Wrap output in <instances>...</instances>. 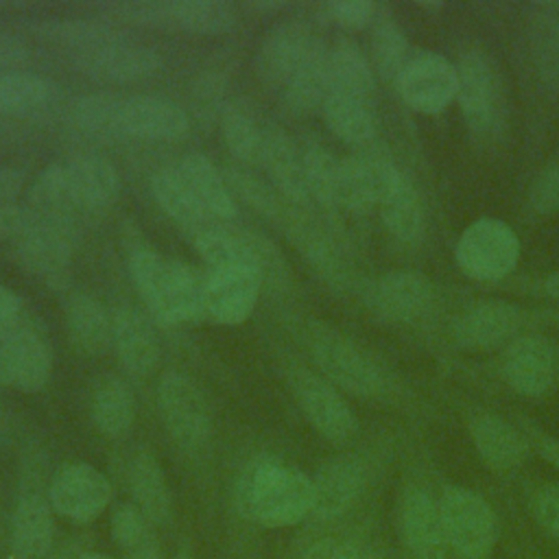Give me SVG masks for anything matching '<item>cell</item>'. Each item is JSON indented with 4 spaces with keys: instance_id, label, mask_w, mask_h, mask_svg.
I'll list each match as a JSON object with an SVG mask.
<instances>
[{
    "instance_id": "obj_53",
    "label": "cell",
    "mask_w": 559,
    "mask_h": 559,
    "mask_svg": "<svg viewBox=\"0 0 559 559\" xmlns=\"http://www.w3.org/2000/svg\"><path fill=\"white\" fill-rule=\"evenodd\" d=\"M26 59H28V46L20 37L0 31V70L11 72L13 68L22 66Z\"/></svg>"
},
{
    "instance_id": "obj_27",
    "label": "cell",
    "mask_w": 559,
    "mask_h": 559,
    "mask_svg": "<svg viewBox=\"0 0 559 559\" xmlns=\"http://www.w3.org/2000/svg\"><path fill=\"white\" fill-rule=\"evenodd\" d=\"M66 328L81 356H100L111 345L114 317L90 293H72L66 301Z\"/></svg>"
},
{
    "instance_id": "obj_17",
    "label": "cell",
    "mask_w": 559,
    "mask_h": 559,
    "mask_svg": "<svg viewBox=\"0 0 559 559\" xmlns=\"http://www.w3.org/2000/svg\"><path fill=\"white\" fill-rule=\"evenodd\" d=\"M369 306L384 319L408 323L424 317L435 304L432 282L415 271L380 275L367 290Z\"/></svg>"
},
{
    "instance_id": "obj_2",
    "label": "cell",
    "mask_w": 559,
    "mask_h": 559,
    "mask_svg": "<svg viewBox=\"0 0 559 559\" xmlns=\"http://www.w3.org/2000/svg\"><path fill=\"white\" fill-rule=\"evenodd\" d=\"M129 269L138 293L162 325L203 319L205 273L151 247H135Z\"/></svg>"
},
{
    "instance_id": "obj_10",
    "label": "cell",
    "mask_w": 559,
    "mask_h": 559,
    "mask_svg": "<svg viewBox=\"0 0 559 559\" xmlns=\"http://www.w3.org/2000/svg\"><path fill=\"white\" fill-rule=\"evenodd\" d=\"M52 376V345L37 321H22L0 343V382L20 391L37 393Z\"/></svg>"
},
{
    "instance_id": "obj_7",
    "label": "cell",
    "mask_w": 559,
    "mask_h": 559,
    "mask_svg": "<svg viewBox=\"0 0 559 559\" xmlns=\"http://www.w3.org/2000/svg\"><path fill=\"white\" fill-rule=\"evenodd\" d=\"M157 411L181 450H199L212 435V413L201 386L181 371H166L157 384Z\"/></svg>"
},
{
    "instance_id": "obj_44",
    "label": "cell",
    "mask_w": 559,
    "mask_h": 559,
    "mask_svg": "<svg viewBox=\"0 0 559 559\" xmlns=\"http://www.w3.org/2000/svg\"><path fill=\"white\" fill-rule=\"evenodd\" d=\"M122 98L114 94H87L72 107V120L79 129L96 138H122L120 127Z\"/></svg>"
},
{
    "instance_id": "obj_9",
    "label": "cell",
    "mask_w": 559,
    "mask_h": 559,
    "mask_svg": "<svg viewBox=\"0 0 559 559\" xmlns=\"http://www.w3.org/2000/svg\"><path fill=\"white\" fill-rule=\"evenodd\" d=\"M439 513L448 544L465 559H483L496 537L491 507L478 493L448 487L439 498Z\"/></svg>"
},
{
    "instance_id": "obj_32",
    "label": "cell",
    "mask_w": 559,
    "mask_h": 559,
    "mask_svg": "<svg viewBox=\"0 0 559 559\" xmlns=\"http://www.w3.org/2000/svg\"><path fill=\"white\" fill-rule=\"evenodd\" d=\"M90 415L98 432L109 439L122 437L131 428L135 415L133 393L127 382L116 373H100L92 382Z\"/></svg>"
},
{
    "instance_id": "obj_28",
    "label": "cell",
    "mask_w": 559,
    "mask_h": 559,
    "mask_svg": "<svg viewBox=\"0 0 559 559\" xmlns=\"http://www.w3.org/2000/svg\"><path fill=\"white\" fill-rule=\"evenodd\" d=\"M129 491L133 504L155 524L164 526L173 520V496L164 469L155 454L140 448L129 463Z\"/></svg>"
},
{
    "instance_id": "obj_11",
    "label": "cell",
    "mask_w": 559,
    "mask_h": 559,
    "mask_svg": "<svg viewBox=\"0 0 559 559\" xmlns=\"http://www.w3.org/2000/svg\"><path fill=\"white\" fill-rule=\"evenodd\" d=\"M48 502L55 513L85 524L96 520L111 502V483L90 463H66L48 485Z\"/></svg>"
},
{
    "instance_id": "obj_57",
    "label": "cell",
    "mask_w": 559,
    "mask_h": 559,
    "mask_svg": "<svg viewBox=\"0 0 559 559\" xmlns=\"http://www.w3.org/2000/svg\"><path fill=\"white\" fill-rule=\"evenodd\" d=\"M76 559H111V557L105 552H81L76 555Z\"/></svg>"
},
{
    "instance_id": "obj_21",
    "label": "cell",
    "mask_w": 559,
    "mask_h": 559,
    "mask_svg": "<svg viewBox=\"0 0 559 559\" xmlns=\"http://www.w3.org/2000/svg\"><path fill=\"white\" fill-rule=\"evenodd\" d=\"M522 310L509 301H483L454 321L452 334L459 345L467 349H489L498 345H509L518 338L522 328Z\"/></svg>"
},
{
    "instance_id": "obj_61",
    "label": "cell",
    "mask_w": 559,
    "mask_h": 559,
    "mask_svg": "<svg viewBox=\"0 0 559 559\" xmlns=\"http://www.w3.org/2000/svg\"><path fill=\"white\" fill-rule=\"evenodd\" d=\"M181 559H186V557H181Z\"/></svg>"
},
{
    "instance_id": "obj_5",
    "label": "cell",
    "mask_w": 559,
    "mask_h": 559,
    "mask_svg": "<svg viewBox=\"0 0 559 559\" xmlns=\"http://www.w3.org/2000/svg\"><path fill=\"white\" fill-rule=\"evenodd\" d=\"M459 269L478 282L507 277L520 260V240L511 225L500 218L472 221L454 247Z\"/></svg>"
},
{
    "instance_id": "obj_55",
    "label": "cell",
    "mask_w": 559,
    "mask_h": 559,
    "mask_svg": "<svg viewBox=\"0 0 559 559\" xmlns=\"http://www.w3.org/2000/svg\"><path fill=\"white\" fill-rule=\"evenodd\" d=\"M124 559H162V552H159V546H157V539L140 546V548H133L129 552H124Z\"/></svg>"
},
{
    "instance_id": "obj_22",
    "label": "cell",
    "mask_w": 559,
    "mask_h": 559,
    "mask_svg": "<svg viewBox=\"0 0 559 559\" xmlns=\"http://www.w3.org/2000/svg\"><path fill=\"white\" fill-rule=\"evenodd\" d=\"M48 496L28 487L20 493L11 515L9 548L13 559H46L55 542V518Z\"/></svg>"
},
{
    "instance_id": "obj_58",
    "label": "cell",
    "mask_w": 559,
    "mask_h": 559,
    "mask_svg": "<svg viewBox=\"0 0 559 559\" xmlns=\"http://www.w3.org/2000/svg\"><path fill=\"white\" fill-rule=\"evenodd\" d=\"M46 559H76V557H70V555H66V552H61V555H48Z\"/></svg>"
},
{
    "instance_id": "obj_48",
    "label": "cell",
    "mask_w": 559,
    "mask_h": 559,
    "mask_svg": "<svg viewBox=\"0 0 559 559\" xmlns=\"http://www.w3.org/2000/svg\"><path fill=\"white\" fill-rule=\"evenodd\" d=\"M325 15L343 28H362L376 17V4L369 0H334L325 4Z\"/></svg>"
},
{
    "instance_id": "obj_59",
    "label": "cell",
    "mask_w": 559,
    "mask_h": 559,
    "mask_svg": "<svg viewBox=\"0 0 559 559\" xmlns=\"http://www.w3.org/2000/svg\"><path fill=\"white\" fill-rule=\"evenodd\" d=\"M360 559H382V557H378V555H373V552H362Z\"/></svg>"
},
{
    "instance_id": "obj_19",
    "label": "cell",
    "mask_w": 559,
    "mask_h": 559,
    "mask_svg": "<svg viewBox=\"0 0 559 559\" xmlns=\"http://www.w3.org/2000/svg\"><path fill=\"white\" fill-rule=\"evenodd\" d=\"M122 138L140 140H179L190 129L183 107L166 96L135 94L120 105Z\"/></svg>"
},
{
    "instance_id": "obj_36",
    "label": "cell",
    "mask_w": 559,
    "mask_h": 559,
    "mask_svg": "<svg viewBox=\"0 0 559 559\" xmlns=\"http://www.w3.org/2000/svg\"><path fill=\"white\" fill-rule=\"evenodd\" d=\"M57 100V85L41 74L26 70L0 72V114L31 116Z\"/></svg>"
},
{
    "instance_id": "obj_20",
    "label": "cell",
    "mask_w": 559,
    "mask_h": 559,
    "mask_svg": "<svg viewBox=\"0 0 559 559\" xmlns=\"http://www.w3.org/2000/svg\"><path fill=\"white\" fill-rule=\"evenodd\" d=\"M367 472L358 456L341 454L325 461L312 478V518L334 520L352 509L365 489Z\"/></svg>"
},
{
    "instance_id": "obj_37",
    "label": "cell",
    "mask_w": 559,
    "mask_h": 559,
    "mask_svg": "<svg viewBox=\"0 0 559 559\" xmlns=\"http://www.w3.org/2000/svg\"><path fill=\"white\" fill-rule=\"evenodd\" d=\"M166 26L197 35H223L236 26V11L223 0H166Z\"/></svg>"
},
{
    "instance_id": "obj_31",
    "label": "cell",
    "mask_w": 559,
    "mask_h": 559,
    "mask_svg": "<svg viewBox=\"0 0 559 559\" xmlns=\"http://www.w3.org/2000/svg\"><path fill=\"white\" fill-rule=\"evenodd\" d=\"M175 168L214 221H229L236 216L234 192L225 175L218 173L210 157L201 153H188Z\"/></svg>"
},
{
    "instance_id": "obj_35",
    "label": "cell",
    "mask_w": 559,
    "mask_h": 559,
    "mask_svg": "<svg viewBox=\"0 0 559 559\" xmlns=\"http://www.w3.org/2000/svg\"><path fill=\"white\" fill-rule=\"evenodd\" d=\"M376 90V72L362 48L349 39L338 37L330 46V92L369 100Z\"/></svg>"
},
{
    "instance_id": "obj_24",
    "label": "cell",
    "mask_w": 559,
    "mask_h": 559,
    "mask_svg": "<svg viewBox=\"0 0 559 559\" xmlns=\"http://www.w3.org/2000/svg\"><path fill=\"white\" fill-rule=\"evenodd\" d=\"M400 526L415 559H445V533L439 502L421 489L406 491L400 504Z\"/></svg>"
},
{
    "instance_id": "obj_43",
    "label": "cell",
    "mask_w": 559,
    "mask_h": 559,
    "mask_svg": "<svg viewBox=\"0 0 559 559\" xmlns=\"http://www.w3.org/2000/svg\"><path fill=\"white\" fill-rule=\"evenodd\" d=\"M35 33L52 39V41H63L70 46H79L81 50L94 48L114 39H122L120 33L100 20H87V17H55V20H44L37 22Z\"/></svg>"
},
{
    "instance_id": "obj_52",
    "label": "cell",
    "mask_w": 559,
    "mask_h": 559,
    "mask_svg": "<svg viewBox=\"0 0 559 559\" xmlns=\"http://www.w3.org/2000/svg\"><path fill=\"white\" fill-rule=\"evenodd\" d=\"M362 548L349 544V542H336V539H321L312 544L301 559H360Z\"/></svg>"
},
{
    "instance_id": "obj_25",
    "label": "cell",
    "mask_w": 559,
    "mask_h": 559,
    "mask_svg": "<svg viewBox=\"0 0 559 559\" xmlns=\"http://www.w3.org/2000/svg\"><path fill=\"white\" fill-rule=\"evenodd\" d=\"M111 345L118 360L131 376H146L159 360V341L148 319L131 308L122 306L114 312Z\"/></svg>"
},
{
    "instance_id": "obj_39",
    "label": "cell",
    "mask_w": 559,
    "mask_h": 559,
    "mask_svg": "<svg viewBox=\"0 0 559 559\" xmlns=\"http://www.w3.org/2000/svg\"><path fill=\"white\" fill-rule=\"evenodd\" d=\"M384 227L402 242H415L424 234V205L419 192L406 175L397 179L391 192L380 203Z\"/></svg>"
},
{
    "instance_id": "obj_4",
    "label": "cell",
    "mask_w": 559,
    "mask_h": 559,
    "mask_svg": "<svg viewBox=\"0 0 559 559\" xmlns=\"http://www.w3.org/2000/svg\"><path fill=\"white\" fill-rule=\"evenodd\" d=\"M284 378L301 413L323 439L345 443L354 437L358 428L356 415L332 382L295 360L284 365Z\"/></svg>"
},
{
    "instance_id": "obj_49",
    "label": "cell",
    "mask_w": 559,
    "mask_h": 559,
    "mask_svg": "<svg viewBox=\"0 0 559 559\" xmlns=\"http://www.w3.org/2000/svg\"><path fill=\"white\" fill-rule=\"evenodd\" d=\"M531 205L539 214L559 210V159L550 162L535 179L531 188Z\"/></svg>"
},
{
    "instance_id": "obj_54",
    "label": "cell",
    "mask_w": 559,
    "mask_h": 559,
    "mask_svg": "<svg viewBox=\"0 0 559 559\" xmlns=\"http://www.w3.org/2000/svg\"><path fill=\"white\" fill-rule=\"evenodd\" d=\"M22 188H24V173L15 166H2L0 168V203L2 205L17 203Z\"/></svg>"
},
{
    "instance_id": "obj_42",
    "label": "cell",
    "mask_w": 559,
    "mask_h": 559,
    "mask_svg": "<svg viewBox=\"0 0 559 559\" xmlns=\"http://www.w3.org/2000/svg\"><path fill=\"white\" fill-rule=\"evenodd\" d=\"M221 131L225 138V144L229 153L247 164L258 166L262 159V146H264V129L258 127V122L238 105H227L221 114Z\"/></svg>"
},
{
    "instance_id": "obj_12",
    "label": "cell",
    "mask_w": 559,
    "mask_h": 559,
    "mask_svg": "<svg viewBox=\"0 0 559 559\" xmlns=\"http://www.w3.org/2000/svg\"><path fill=\"white\" fill-rule=\"evenodd\" d=\"M402 100L421 114H439L456 98V66L439 52L411 55L395 79Z\"/></svg>"
},
{
    "instance_id": "obj_33",
    "label": "cell",
    "mask_w": 559,
    "mask_h": 559,
    "mask_svg": "<svg viewBox=\"0 0 559 559\" xmlns=\"http://www.w3.org/2000/svg\"><path fill=\"white\" fill-rule=\"evenodd\" d=\"M282 94L293 114H310L323 107L330 94V46L317 39Z\"/></svg>"
},
{
    "instance_id": "obj_18",
    "label": "cell",
    "mask_w": 559,
    "mask_h": 559,
    "mask_svg": "<svg viewBox=\"0 0 559 559\" xmlns=\"http://www.w3.org/2000/svg\"><path fill=\"white\" fill-rule=\"evenodd\" d=\"M162 66L159 55L142 44L114 39L94 48L79 50L76 68L87 76L109 83H129L155 74Z\"/></svg>"
},
{
    "instance_id": "obj_1",
    "label": "cell",
    "mask_w": 559,
    "mask_h": 559,
    "mask_svg": "<svg viewBox=\"0 0 559 559\" xmlns=\"http://www.w3.org/2000/svg\"><path fill=\"white\" fill-rule=\"evenodd\" d=\"M312 478L275 456H255L238 474L234 502L238 513L264 528L295 526L312 513Z\"/></svg>"
},
{
    "instance_id": "obj_50",
    "label": "cell",
    "mask_w": 559,
    "mask_h": 559,
    "mask_svg": "<svg viewBox=\"0 0 559 559\" xmlns=\"http://www.w3.org/2000/svg\"><path fill=\"white\" fill-rule=\"evenodd\" d=\"M533 513L542 528L559 539V487L539 489L533 498Z\"/></svg>"
},
{
    "instance_id": "obj_45",
    "label": "cell",
    "mask_w": 559,
    "mask_h": 559,
    "mask_svg": "<svg viewBox=\"0 0 559 559\" xmlns=\"http://www.w3.org/2000/svg\"><path fill=\"white\" fill-rule=\"evenodd\" d=\"M225 179H227L231 192L236 197H240L258 214H262L264 218H269L273 223L282 221V214L286 210V201L266 181L258 179L251 170L240 168V166L227 168Z\"/></svg>"
},
{
    "instance_id": "obj_13",
    "label": "cell",
    "mask_w": 559,
    "mask_h": 559,
    "mask_svg": "<svg viewBox=\"0 0 559 559\" xmlns=\"http://www.w3.org/2000/svg\"><path fill=\"white\" fill-rule=\"evenodd\" d=\"M402 173L380 151L365 148L341 159L338 173V207L349 212H367L380 207L382 199L397 183Z\"/></svg>"
},
{
    "instance_id": "obj_6",
    "label": "cell",
    "mask_w": 559,
    "mask_h": 559,
    "mask_svg": "<svg viewBox=\"0 0 559 559\" xmlns=\"http://www.w3.org/2000/svg\"><path fill=\"white\" fill-rule=\"evenodd\" d=\"M456 100L469 131L478 138L498 133L504 114L502 83L491 59L480 50H465L456 63Z\"/></svg>"
},
{
    "instance_id": "obj_30",
    "label": "cell",
    "mask_w": 559,
    "mask_h": 559,
    "mask_svg": "<svg viewBox=\"0 0 559 559\" xmlns=\"http://www.w3.org/2000/svg\"><path fill=\"white\" fill-rule=\"evenodd\" d=\"M151 190L157 205L192 238L216 227V221L205 212L199 199L192 194L177 168H162L151 179Z\"/></svg>"
},
{
    "instance_id": "obj_26",
    "label": "cell",
    "mask_w": 559,
    "mask_h": 559,
    "mask_svg": "<svg viewBox=\"0 0 559 559\" xmlns=\"http://www.w3.org/2000/svg\"><path fill=\"white\" fill-rule=\"evenodd\" d=\"M63 170L81 212L105 210L120 192V175L116 166L98 155H74L63 162Z\"/></svg>"
},
{
    "instance_id": "obj_47",
    "label": "cell",
    "mask_w": 559,
    "mask_h": 559,
    "mask_svg": "<svg viewBox=\"0 0 559 559\" xmlns=\"http://www.w3.org/2000/svg\"><path fill=\"white\" fill-rule=\"evenodd\" d=\"M533 50L537 68L550 85L559 87V22L552 17L539 20L533 31Z\"/></svg>"
},
{
    "instance_id": "obj_38",
    "label": "cell",
    "mask_w": 559,
    "mask_h": 559,
    "mask_svg": "<svg viewBox=\"0 0 559 559\" xmlns=\"http://www.w3.org/2000/svg\"><path fill=\"white\" fill-rule=\"evenodd\" d=\"M321 111L328 129L347 144L365 146L376 135V118L369 100L330 92Z\"/></svg>"
},
{
    "instance_id": "obj_16",
    "label": "cell",
    "mask_w": 559,
    "mask_h": 559,
    "mask_svg": "<svg viewBox=\"0 0 559 559\" xmlns=\"http://www.w3.org/2000/svg\"><path fill=\"white\" fill-rule=\"evenodd\" d=\"M264 282L249 269L207 271L203 288V319L218 325H238L255 308Z\"/></svg>"
},
{
    "instance_id": "obj_46",
    "label": "cell",
    "mask_w": 559,
    "mask_h": 559,
    "mask_svg": "<svg viewBox=\"0 0 559 559\" xmlns=\"http://www.w3.org/2000/svg\"><path fill=\"white\" fill-rule=\"evenodd\" d=\"M153 526L155 524L133 502H120L111 513V537L122 552L157 539Z\"/></svg>"
},
{
    "instance_id": "obj_23",
    "label": "cell",
    "mask_w": 559,
    "mask_h": 559,
    "mask_svg": "<svg viewBox=\"0 0 559 559\" xmlns=\"http://www.w3.org/2000/svg\"><path fill=\"white\" fill-rule=\"evenodd\" d=\"M260 166L271 177L275 192L295 207L308 210L310 194L304 173V155L295 140L282 129H264V146Z\"/></svg>"
},
{
    "instance_id": "obj_41",
    "label": "cell",
    "mask_w": 559,
    "mask_h": 559,
    "mask_svg": "<svg viewBox=\"0 0 559 559\" xmlns=\"http://www.w3.org/2000/svg\"><path fill=\"white\" fill-rule=\"evenodd\" d=\"M411 59L404 31L389 15H376L371 28V66L382 79L395 81Z\"/></svg>"
},
{
    "instance_id": "obj_60",
    "label": "cell",
    "mask_w": 559,
    "mask_h": 559,
    "mask_svg": "<svg viewBox=\"0 0 559 559\" xmlns=\"http://www.w3.org/2000/svg\"><path fill=\"white\" fill-rule=\"evenodd\" d=\"M0 426H2V411H0Z\"/></svg>"
},
{
    "instance_id": "obj_51",
    "label": "cell",
    "mask_w": 559,
    "mask_h": 559,
    "mask_svg": "<svg viewBox=\"0 0 559 559\" xmlns=\"http://www.w3.org/2000/svg\"><path fill=\"white\" fill-rule=\"evenodd\" d=\"M24 321L20 297L0 284V343Z\"/></svg>"
},
{
    "instance_id": "obj_3",
    "label": "cell",
    "mask_w": 559,
    "mask_h": 559,
    "mask_svg": "<svg viewBox=\"0 0 559 559\" xmlns=\"http://www.w3.org/2000/svg\"><path fill=\"white\" fill-rule=\"evenodd\" d=\"M304 341L321 376L336 389L358 397H380L386 393L389 380L382 365L338 328L310 321Z\"/></svg>"
},
{
    "instance_id": "obj_29",
    "label": "cell",
    "mask_w": 559,
    "mask_h": 559,
    "mask_svg": "<svg viewBox=\"0 0 559 559\" xmlns=\"http://www.w3.org/2000/svg\"><path fill=\"white\" fill-rule=\"evenodd\" d=\"M469 432L476 452L491 469L509 472L518 467L526 456V443L522 435L493 413L474 415L469 421Z\"/></svg>"
},
{
    "instance_id": "obj_40",
    "label": "cell",
    "mask_w": 559,
    "mask_h": 559,
    "mask_svg": "<svg viewBox=\"0 0 559 559\" xmlns=\"http://www.w3.org/2000/svg\"><path fill=\"white\" fill-rule=\"evenodd\" d=\"M304 155V173L310 201L321 207L334 210L338 207V173L341 159L325 146L310 142L301 148Z\"/></svg>"
},
{
    "instance_id": "obj_8",
    "label": "cell",
    "mask_w": 559,
    "mask_h": 559,
    "mask_svg": "<svg viewBox=\"0 0 559 559\" xmlns=\"http://www.w3.org/2000/svg\"><path fill=\"white\" fill-rule=\"evenodd\" d=\"M74 231L41 221L26 207V221L13 238V249L20 264L44 282L48 288L61 290L70 277Z\"/></svg>"
},
{
    "instance_id": "obj_14",
    "label": "cell",
    "mask_w": 559,
    "mask_h": 559,
    "mask_svg": "<svg viewBox=\"0 0 559 559\" xmlns=\"http://www.w3.org/2000/svg\"><path fill=\"white\" fill-rule=\"evenodd\" d=\"M557 373L559 356L546 338L520 334L502 352V376L522 395L548 393L557 382Z\"/></svg>"
},
{
    "instance_id": "obj_15",
    "label": "cell",
    "mask_w": 559,
    "mask_h": 559,
    "mask_svg": "<svg viewBox=\"0 0 559 559\" xmlns=\"http://www.w3.org/2000/svg\"><path fill=\"white\" fill-rule=\"evenodd\" d=\"M319 37L306 22L288 20L275 24L255 52V74L269 87H286L312 44Z\"/></svg>"
},
{
    "instance_id": "obj_56",
    "label": "cell",
    "mask_w": 559,
    "mask_h": 559,
    "mask_svg": "<svg viewBox=\"0 0 559 559\" xmlns=\"http://www.w3.org/2000/svg\"><path fill=\"white\" fill-rule=\"evenodd\" d=\"M544 290H546L550 297L559 299V271H555V273H550V275L546 277V282H544Z\"/></svg>"
},
{
    "instance_id": "obj_34",
    "label": "cell",
    "mask_w": 559,
    "mask_h": 559,
    "mask_svg": "<svg viewBox=\"0 0 559 559\" xmlns=\"http://www.w3.org/2000/svg\"><path fill=\"white\" fill-rule=\"evenodd\" d=\"M26 207L41 221H48L63 229H72L74 216L81 210L76 207V201L72 197V190L63 170V162H55L37 175V179L28 190Z\"/></svg>"
}]
</instances>
